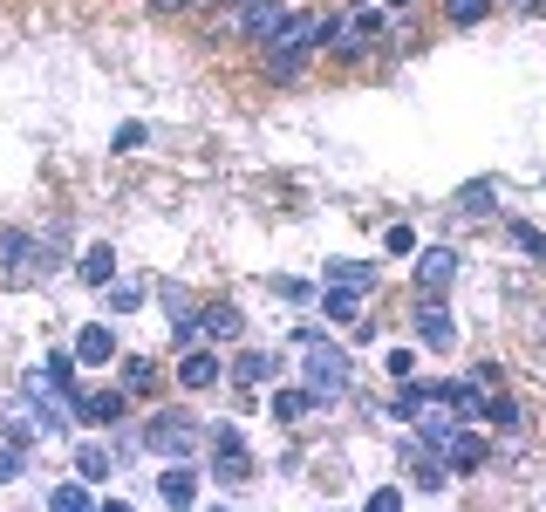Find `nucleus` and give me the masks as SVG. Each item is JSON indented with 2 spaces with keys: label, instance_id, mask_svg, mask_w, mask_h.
Instances as JSON below:
<instances>
[{
  "label": "nucleus",
  "instance_id": "1",
  "mask_svg": "<svg viewBox=\"0 0 546 512\" xmlns=\"http://www.w3.org/2000/svg\"><path fill=\"white\" fill-rule=\"evenodd\" d=\"M301 383H308L314 396H321V403H335V396H349V355L342 349H328V335H321V328H308V335H301Z\"/></svg>",
  "mask_w": 546,
  "mask_h": 512
},
{
  "label": "nucleus",
  "instance_id": "2",
  "mask_svg": "<svg viewBox=\"0 0 546 512\" xmlns=\"http://www.w3.org/2000/svg\"><path fill=\"white\" fill-rule=\"evenodd\" d=\"M144 444L164 451V458H192L198 444H205V431H198V417H185V410H157L151 431H144Z\"/></svg>",
  "mask_w": 546,
  "mask_h": 512
},
{
  "label": "nucleus",
  "instance_id": "3",
  "mask_svg": "<svg viewBox=\"0 0 546 512\" xmlns=\"http://www.w3.org/2000/svg\"><path fill=\"white\" fill-rule=\"evenodd\" d=\"M205 444H212V478H219V485H246V478H253L246 437H239L233 424H212V431H205Z\"/></svg>",
  "mask_w": 546,
  "mask_h": 512
},
{
  "label": "nucleus",
  "instance_id": "4",
  "mask_svg": "<svg viewBox=\"0 0 546 512\" xmlns=\"http://www.w3.org/2000/svg\"><path fill=\"white\" fill-rule=\"evenodd\" d=\"M123 403H130V390H76V403H69V410H76L82 424H117Z\"/></svg>",
  "mask_w": 546,
  "mask_h": 512
},
{
  "label": "nucleus",
  "instance_id": "5",
  "mask_svg": "<svg viewBox=\"0 0 546 512\" xmlns=\"http://www.w3.org/2000/svg\"><path fill=\"white\" fill-rule=\"evenodd\" d=\"M451 274H458V253H451V246H424V253H417V287H424V294H444Z\"/></svg>",
  "mask_w": 546,
  "mask_h": 512
},
{
  "label": "nucleus",
  "instance_id": "6",
  "mask_svg": "<svg viewBox=\"0 0 546 512\" xmlns=\"http://www.w3.org/2000/svg\"><path fill=\"white\" fill-rule=\"evenodd\" d=\"M417 342H424V349H451V342H458V321H451L444 301H424V308H417Z\"/></svg>",
  "mask_w": 546,
  "mask_h": 512
},
{
  "label": "nucleus",
  "instance_id": "7",
  "mask_svg": "<svg viewBox=\"0 0 546 512\" xmlns=\"http://www.w3.org/2000/svg\"><path fill=\"white\" fill-rule=\"evenodd\" d=\"M28 274H35V239L0 233V280H28Z\"/></svg>",
  "mask_w": 546,
  "mask_h": 512
},
{
  "label": "nucleus",
  "instance_id": "8",
  "mask_svg": "<svg viewBox=\"0 0 546 512\" xmlns=\"http://www.w3.org/2000/svg\"><path fill=\"white\" fill-rule=\"evenodd\" d=\"M280 21H287V7H280V0H246L239 35H246V41H267V35H280Z\"/></svg>",
  "mask_w": 546,
  "mask_h": 512
},
{
  "label": "nucleus",
  "instance_id": "9",
  "mask_svg": "<svg viewBox=\"0 0 546 512\" xmlns=\"http://www.w3.org/2000/svg\"><path fill=\"white\" fill-rule=\"evenodd\" d=\"M157 499H164V506H192V499H198V472L171 458V472L157 478Z\"/></svg>",
  "mask_w": 546,
  "mask_h": 512
},
{
  "label": "nucleus",
  "instance_id": "10",
  "mask_svg": "<svg viewBox=\"0 0 546 512\" xmlns=\"http://www.w3.org/2000/svg\"><path fill=\"white\" fill-rule=\"evenodd\" d=\"M110 355H117V335H110L103 321H89V328L76 335V362H89V369H103Z\"/></svg>",
  "mask_w": 546,
  "mask_h": 512
},
{
  "label": "nucleus",
  "instance_id": "11",
  "mask_svg": "<svg viewBox=\"0 0 546 512\" xmlns=\"http://www.w3.org/2000/svg\"><path fill=\"white\" fill-rule=\"evenodd\" d=\"M178 383H185V390H212V383H219V355H212V349H185Z\"/></svg>",
  "mask_w": 546,
  "mask_h": 512
},
{
  "label": "nucleus",
  "instance_id": "12",
  "mask_svg": "<svg viewBox=\"0 0 546 512\" xmlns=\"http://www.w3.org/2000/svg\"><path fill=\"white\" fill-rule=\"evenodd\" d=\"M444 465H451V472H478V465H485V437L458 431L451 444H444Z\"/></svg>",
  "mask_w": 546,
  "mask_h": 512
},
{
  "label": "nucleus",
  "instance_id": "13",
  "mask_svg": "<svg viewBox=\"0 0 546 512\" xmlns=\"http://www.w3.org/2000/svg\"><path fill=\"white\" fill-rule=\"evenodd\" d=\"M239 328H246V321H239L233 301H219V308H205V315H198V335H212V342H239Z\"/></svg>",
  "mask_w": 546,
  "mask_h": 512
},
{
  "label": "nucleus",
  "instance_id": "14",
  "mask_svg": "<svg viewBox=\"0 0 546 512\" xmlns=\"http://www.w3.org/2000/svg\"><path fill=\"white\" fill-rule=\"evenodd\" d=\"M328 287H355V294H369V287H376V267H369V260H328Z\"/></svg>",
  "mask_w": 546,
  "mask_h": 512
},
{
  "label": "nucleus",
  "instance_id": "15",
  "mask_svg": "<svg viewBox=\"0 0 546 512\" xmlns=\"http://www.w3.org/2000/svg\"><path fill=\"white\" fill-rule=\"evenodd\" d=\"M314 403H321L314 390H280V396H273V424H301Z\"/></svg>",
  "mask_w": 546,
  "mask_h": 512
},
{
  "label": "nucleus",
  "instance_id": "16",
  "mask_svg": "<svg viewBox=\"0 0 546 512\" xmlns=\"http://www.w3.org/2000/svg\"><path fill=\"white\" fill-rule=\"evenodd\" d=\"M41 431H55V424H41L28 403H14V410H7V437H14V444H35Z\"/></svg>",
  "mask_w": 546,
  "mask_h": 512
},
{
  "label": "nucleus",
  "instance_id": "17",
  "mask_svg": "<svg viewBox=\"0 0 546 512\" xmlns=\"http://www.w3.org/2000/svg\"><path fill=\"white\" fill-rule=\"evenodd\" d=\"M273 369H280V355H260V349H246V355L233 362L239 383H273Z\"/></svg>",
  "mask_w": 546,
  "mask_h": 512
},
{
  "label": "nucleus",
  "instance_id": "18",
  "mask_svg": "<svg viewBox=\"0 0 546 512\" xmlns=\"http://www.w3.org/2000/svg\"><path fill=\"white\" fill-rule=\"evenodd\" d=\"M110 274H117V253H110V246H89V253H82V280H89V287H110Z\"/></svg>",
  "mask_w": 546,
  "mask_h": 512
},
{
  "label": "nucleus",
  "instance_id": "19",
  "mask_svg": "<svg viewBox=\"0 0 546 512\" xmlns=\"http://www.w3.org/2000/svg\"><path fill=\"white\" fill-rule=\"evenodd\" d=\"M123 390H130V396H151L157 390V369L144 362V355H123Z\"/></svg>",
  "mask_w": 546,
  "mask_h": 512
},
{
  "label": "nucleus",
  "instance_id": "20",
  "mask_svg": "<svg viewBox=\"0 0 546 512\" xmlns=\"http://www.w3.org/2000/svg\"><path fill=\"white\" fill-rule=\"evenodd\" d=\"M76 472L82 478H110V451H103V444H82V451H76Z\"/></svg>",
  "mask_w": 546,
  "mask_h": 512
},
{
  "label": "nucleus",
  "instance_id": "21",
  "mask_svg": "<svg viewBox=\"0 0 546 512\" xmlns=\"http://www.w3.org/2000/svg\"><path fill=\"white\" fill-rule=\"evenodd\" d=\"M321 315H328V321H362V315H355V287H335V294L321 301Z\"/></svg>",
  "mask_w": 546,
  "mask_h": 512
},
{
  "label": "nucleus",
  "instance_id": "22",
  "mask_svg": "<svg viewBox=\"0 0 546 512\" xmlns=\"http://www.w3.org/2000/svg\"><path fill=\"white\" fill-rule=\"evenodd\" d=\"M444 7H451V21H458V28H478V21L492 14V0H444Z\"/></svg>",
  "mask_w": 546,
  "mask_h": 512
},
{
  "label": "nucleus",
  "instance_id": "23",
  "mask_svg": "<svg viewBox=\"0 0 546 512\" xmlns=\"http://www.w3.org/2000/svg\"><path fill=\"white\" fill-rule=\"evenodd\" d=\"M41 369H48V376H55V383H62V390L76 396V355H48V362H41Z\"/></svg>",
  "mask_w": 546,
  "mask_h": 512
},
{
  "label": "nucleus",
  "instance_id": "24",
  "mask_svg": "<svg viewBox=\"0 0 546 512\" xmlns=\"http://www.w3.org/2000/svg\"><path fill=\"white\" fill-rule=\"evenodd\" d=\"M512 246L533 253V260H546V233H540V226H512Z\"/></svg>",
  "mask_w": 546,
  "mask_h": 512
},
{
  "label": "nucleus",
  "instance_id": "25",
  "mask_svg": "<svg viewBox=\"0 0 546 512\" xmlns=\"http://www.w3.org/2000/svg\"><path fill=\"white\" fill-rule=\"evenodd\" d=\"M485 424H492V431H519V410H512L506 396H492V410H485Z\"/></svg>",
  "mask_w": 546,
  "mask_h": 512
},
{
  "label": "nucleus",
  "instance_id": "26",
  "mask_svg": "<svg viewBox=\"0 0 546 512\" xmlns=\"http://www.w3.org/2000/svg\"><path fill=\"white\" fill-rule=\"evenodd\" d=\"M485 198H492V178H478V185H465V192H458V212H485Z\"/></svg>",
  "mask_w": 546,
  "mask_h": 512
},
{
  "label": "nucleus",
  "instance_id": "27",
  "mask_svg": "<svg viewBox=\"0 0 546 512\" xmlns=\"http://www.w3.org/2000/svg\"><path fill=\"white\" fill-rule=\"evenodd\" d=\"M14 478H21V444L7 437V444H0V485H14Z\"/></svg>",
  "mask_w": 546,
  "mask_h": 512
},
{
  "label": "nucleus",
  "instance_id": "28",
  "mask_svg": "<svg viewBox=\"0 0 546 512\" xmlns=\"http://www.w3.org/2000/svg\"><path fill=\"white\" fill-rule=\"evenodd\" d=\"M48 506H62V512H82V506H89V492H82V485H55V499H48Z\"/></svg>",
  "mask_w": 546,
  "mask_h": 512
},
{
  "label": "nucleus",
  "instance_id": "29",
  "mask_svg": "<svg viewBox=\"0 0 546 512\" xmlns=\"http://www.w3.org/2000/svg\"><path fill=\"white\" fill-rule=\"evenodd\" d=\"M390 376H396V383H410V376H417V355H410V349H390Z\"/></svg>",
  "mask_w": 546,
  "mask_h": 512
},
{
  "label": "nucleus",
  "instance_id": "30",
  "mask_svg": "<svg viewBox=\"0 0 546 512\" xmlns=\"http://www.w3.org/2000/svg\"><path fill=\"white\" fill-rule=\"evenodd\" d=\"M390 253H417V233H410V226H390Z\"/></svg>",
  "mask_w": 546,
  "mask_h": 512
},
{
  "label": "nucleus",
  "instance_id": "31",
  "mask_svg": "<svg viewBox=\"0 0 546 512\" xmlns=\"http://www.w3.org/2000/svg\"><path fill=\"white\" fill-rule=\"evenodd\" d=\"M157 14H185V7H192V0H151Z\"/></svg>",
  "mask_w": 546,
  "mask_h": 512
},
{
  "label": "nucleus",
  "instance_id": "32",
  "mask_svg": "<svg viewBox=\"0 0 546 512\" xmlns=\"http://www.w3.org/2000/svg\"><path fill=\"white\" fill-rule=\"evenodd\" d=\"M512 7H540V0H512Z\"/></svg>",
  "mask_w": 546,
  "mask_h": 512
},
{
  "label": "nucleus",
  "instance_id": "33",
  "mask_svg": "<svg viewBox=\"0 0 546 512\" xmlns=\"http://www.w3.org/2000/svg\"><path fill=\"white\" fill-rule=\"evenodd\" d=\"M233 7H246V0H233Z\"/></svg>",
  "mask_w": 546,
  "mask_h": 512
},
{
  "label": "nucleus",
  "instance_id": "34",
  "mask_svg": "<svg viewBox=\"0 0 546 512\" xmlns=\"http://www.w3.org/2000/svg\"><path fill=\"white\" fill-rule=\"evenodd\" d=\"M540 7H546V0H540Z\"/></svg>",
  "mask_w": 546,
  "mask_h": 512
}]
</instances>
